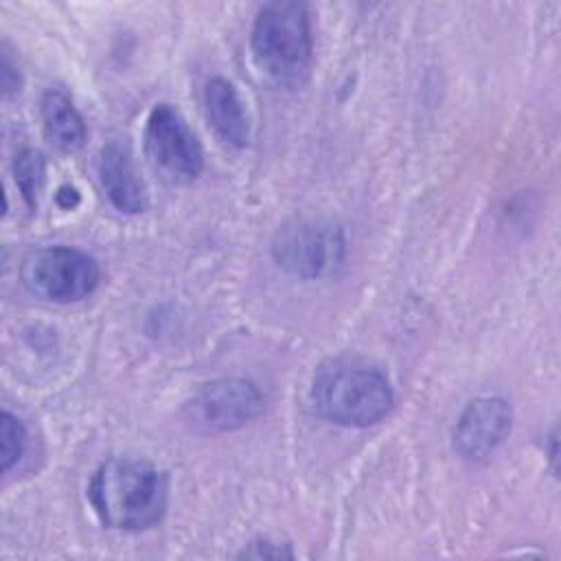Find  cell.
Wrapping results in <instances>:
<instances>
[{
    "label": "cell",
    "mask_w": 561,
    "mask_h": 561,
    "mask_svg": "<svg viewBox=\"0 0 561 561\" xmlns=\"http://www.w3.org/2000/svg\"><path fill=\"white\" fill-rule=\"evenodd\" d=\"M13 178H15V186L20 188L26 206L31 210L37 208V199L39 193L44 188L46 182V158L42 151L37 149H22L15 160H13Z\"/></svg>",
    "instance_id": "12"
},
{
    "label": "cell",
    "mask_w": 561,
    "mask_h": 561,
    "mask_svg": "<svg viewBox=\"0 0 561 561\" xmlns=\"http://www.w3.org/2000/svg\"><path fill=\"white\" fill-rule=\"evenodd\" d=\"M39 112L44 134L57 149L77 151L83 147L88 136L85 121L64 90L44 92Z\"/></svg>",
    "instance_id": "11"
},
{
    "label": "cell",
    "mask_w": 561,
    "mask_h": 561,
    "mask_svg": "<svg viewBox=\"0 0 561 561\" xmlns=\"http://www.w3.org/2000/svg\"><path fill=\"white\" fill-rule=\"evenodd\" d=\"M513 410L502 397H476L460 412L454 427V449L478 462L489 458L511 434Z\"/></svg>",
    "instance_id": "8"
},
{
    "label": "cell",
    "mask_w": 561,
    "mask_h": 561,
    "mask_svg": "<svg viewBox=\"0 0 561 561\" xmlns=\"http://www.w3.org/2000/svg\"><path fill=\"white\" fill-rule=\"evenodd\" d=\"M259 72L276 88L305 85L313 59L311 15L302 2H267L259 9L250 35Z\"/></svg>",
    "instance_id": "2"
},
{
    "label": "cell",
    "mask_w": 561,
    "mask_h": 561,
    "mask_svg": "<svg viewBox=\"0 0 561 561\" xmlns=\"http://www.w3.org/2000/svg\"><path fill=\"white\" fill-rule=\"evenodd\" d=\"M272 256L278 267L298 278H318L342 263L344 237L331 224L294 219L278 228L272 241Z\"/></svg>",
    "instance_id": "7"
},
{
    "label": "cell",
    "mask_w": 561,
    "mask_h": 561,
    "mask_svg": "<svg viewBox=\"0 0 561 561\" xmlns=\"http://www.w3.org/2000/svg\"><path fill=\"white\" fill-rule=\"evenodd\" d=\"M142 140L151 167L169 182L186 184L202 175V142L173 105L160 103L149 112Z\"/></svg>",
    "instance_id": "5"
},
{
    "label": "cell",
    "mask_w": 561,
    "mask_h": 561,
    "mask_svg": "<svg viewBox=\"0 0 561 561\" xmlns=\"http://www.w3.org/2000/svg\"><path fill=\"white\" fill-rule=\"evenodd\" d=\"M311 399L327 421L344 427H368L390 412L394 392L381 368L362 359L337 357L316 370Z\"/></svg>",
    "instance_id": "3"
},
{
    "label": "cell",
    "mask_w": 561,
    "mask_h": 561,
    "mask_svg": "<svg viewBox=\"0 0 561 561\" xmlns=\"http://www.w3.org/2000/svg\"><path fill=\"white\" fill-rule=\"evenodd\" d=\"M99 175H101V186L107 199L118 213L138 215L147 210L149 206L147 188L134 167L131 151L125 142L110 140L101 149Z\"/></svg>",
    "instance_id": "9"
},
{
    "label": "cell",
    "mask_w": 561,
    "mask_h": 561,
    "mask_svg": "<svg viewBox=\"0 0 561 561\" xmlns=\"http://www.w3.org/2000/svg\"><path fill=\"white\" fill-rule=\"evenodd\" d=\"M88 500L103 526L131 533L147 530L167 513L169 480L145 458L112 456L92 473Z\"/></svg>",
    "instance_id": "1"
},
{
    "label": "cell",
    "mask_w": 561,
    "mask_h": 561,
    "mask_svg": "<svg viewBox=\"0 0 561 561\" xmlns=\"http://www.w3.org/2000/svg\"><path fill=\"white\" fill-rule=\"evenodd\" d=\"M265 397L259 386L241 377L204 383L184 405V421L204 434L232 432L263 412Z\"/></svg>",
    "instance_id": "6"
},
{
    "label": "cell",
    "mask_w": 561,
    "mask_h": 561,
    "mask_svg": "<svg viewBox=\"0 0 561 561\" xmlns=\"http://www.w3.org/2000/svg\"><path fill=\"white\" fill-rule=\"evenodd\" d=\"M0 88H2L4 99H11V96L18 94L20 88H22L20 70H18V66L13 64V59L9 57V53L4 50V46H2V57H0Z\"/></svg>",
    "instance_id": "15"
},
{
    "label": "cell",
    "mask_w": 561,
    "mask_h": 561,
    "mask_svg": "<svg viewBox=\"0 0 561 561\" xmlns=\"http://www.w3.org/2000/svg\"><path fill=\"white\" fill-rule=\"evenodd\" d=\"M26 289L50 302H77L88 298L99 280L101 267L94 256L68 245H50L31 252L22 263Z\"/></svg>",
    "instance_id": "4"
},
{
    "label": "cell",
    "mask_w": 561,
    "mask_h": 561,
    "mask_svg": "<svg viewBox=\"0 0 561 561\" xmlns=\"http://www.w3.org/2000/svg\"><path fill=\"white\" fill-rule=\"evenodd\" d=\"M237 557H252V559H291L294 552L287 543H276L272 539H254L250 541Z\"/></svg>",
    "instance_id": "14"
},
{
    "label": "cell",
    "mask_w": 561,
    "mask_h": 561,
    "mask_svg": "<svg viewBox=\"0 0 561 561\" xmlns=\"http://www.w3.org/2000/svg\"><path fill=\"white\" fill-rule=\"evenodd\" d=\"M55 199H57V204L64 208V210H70V208H75L77 204H79V193H77V188L75 186H61L59 191H57V195H55Z\"/></svg>",
    "instance_id": "16"
},
{
    "label": "cell",
    "mask_w": 561,
    "mask_h": 561,
    "mask_svg": "<svg viewBox=\"0 0 561 561\" xmlns=\"http://www.w3.org/2000/svg\"><path fill=\"white\" fill-rule=\"evenodd\" d=\"M204 107L213 129L224 142L237 149L250 142V118H248L245 103L228 79L213 77L206 83Z\"/></svg>",
    "instance_id": "10"
},
{
    "label": "cell",
    "mask_w": 561,
    "mask_h": 561,
    "mask_svg": "<svg viewBox=\"0 0 561 561\" xmlns=\"http://www.w3.org/2000/svg\"><path fill=\"white\" fill-rule=\"evenodd\" d=\"M26 447V430L22 421L11 414L9 410L0 416V467L2 471H9L24 454Z\"/></svg>",
    "instance_id": "13"
}]
</instances>
